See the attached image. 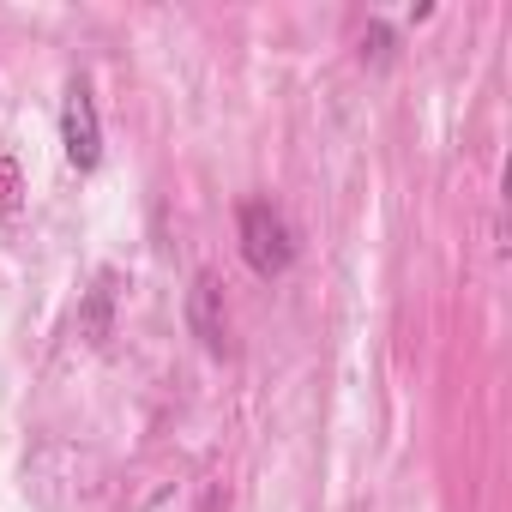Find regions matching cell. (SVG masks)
Returning a JSON list of instances; mask_svg holds the SVG:
<instances>
[{
  "instance_id": "1",
  "label": "cell",
  "mask_w": 512,
  "mask_h": 512,
  "mask_svg": "<svg viewBox=\"0 0 512 512\" xmlns=\"http://www.w3.org/2000/svg\"><path fill=\"white\" fill-rule=\"evenodd\" d=\"M241 260L260 272V278H284L296 260V235L284 223V211L272 199H241Z\"/></svg>"
},
{
  "instance_id": "2",
  "label": "cell",
  "mask_w": 512,
  "mask_h": 512,
  "mask_svg": "<svg viewBox=\"0 0 512 512\" xmlns=\"http://www.w3.org/2000/svg\"><path fill=\"white\" fill-rule=\"evenodd\" d=\"M61 145H67V163L79 175H91L103 163V127H97V103H91V85L73 79L67 85V103H61Z\"/></svg>"
},
{
  "instance_id": "3",
  "label": "cell",
  "mask_w": 512,
  "mask_h": 512,
  "mask_svg": "<svg viewBox=\"0 0 512 512\" xmlns=\"http://www.w3.org/2000/svg\"><path fill=\"white\" fill-rule=\"evenodd\" d=\"M187 320H193V332H199V344H205L211 356H223V350H229L223 290H217V278H211V272H199V278H193V296H187Z\"/></svg>"
},
{
  "instance_id": "4",
  "label": "cell",
  "mask_w": 512,
  "mask_h": 512,
  "mask_svg": "<svg viewBox=\"0 0 512 512\" xmlns=\"http://www.w3.org/2000/svg\"><path fill=\"white\" fill-rule=\"evenodd\" d=\"M19 205H25V175H19L13 157H0V223H13Z\"/></svg>"
}]
</instances>
